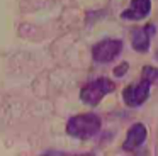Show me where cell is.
Instances as JSON below:
<instances>
[{
	"mask_svg": "<svg viewBox=\"0 0 158 156\" xmlns=\"http://www.w3.org/2000/svg\"><path fill=\"white\" fill-rule=\"evenodd\" d=\"M100 127L102 122L99 115L94 112H87V114L73 115L66 124V132L77 139H90L100 131Z\"/></svg>",
	"mask_w": 158,
	"mask_h": 156,
	"instance_id": "6da1fadb",
	"label": "cell"
},
{
	"mask_svg": "<svg viewBox=\"0 0 158 156\" xmlns=\"http://www.w3.org/2000/svg\"><path fill=\"white\" fill-rule=\"evenodd\" d=\"M151 12V0H131L129 7L123 10L121 17L124 20H143Z\"/></svg>",
	"mask_w": 158,
	"mask_h": 156,
	"instance_id": "52a82bcc",
	"label": "cell"
},
{
	"mask_svg": "<svg viewBox=\"0 0 158 156\" xmlns=\"http://www.w3.org/2000/svg\"><path fill=\"white\" fill-rule=\"evenodd\" d=\"M156 58H158V53H156Z\"/></svg>",
	"mask_w": 158,
	"mask_h": 156,
	"instance_id": "30bf717a",
	"label": "cell"
},
{
	"mask_svg": "<svg viewBox=\"0 0 158 156\" xmlns=\"http://www.w3.org/2000/svg\"><path fill=\"white\" fill-rule=\"evenodd\" d=\"M146 136H148V131L143 124H139V122L133 124L129 127V131H127L124 142H123V151L129 153V151L138 149L139 146H143V142L146 141Z\"/></svg>",
	"mask_w": 158,
	"mask_h": 156,
	"instance_id": "8992f818",
	"label": "cell"
},
{
	"mask_svg": "<svg viewBox=\"0 0 158 156\" xmlns=\"http://www.w3.org/2000/svg\"><path fill=\"white\" fill-rule=\"evenodd\" d=\"M156 34V26L155 24H146L143 27H138L133 31V37H131V44L133 49L138 53H146L150 49L151 37Z\"/></svg>",
	"mask_w": 158,
	"mask_h": 156,
	"instance_id": "5b68a950",
	"label": "cell"
},
{
	"mask_svg": "<svg viewBox=\"0 0 158 156\" xmlns=\"http://www.w3.org/2000/svg\"><path fill=\"white\" fill-rule=\"evenodd\" d=\"M141 80H146L150 85H158V68L144 66L141 71Z\"/></svg>",
	"mask_w": 158,
	"mask_h": 156,
	"instance_id": "ba28073f",
	"label": "cell"
},
{
	"mask_svg": "<svg viewBox=\"0 0 158 156\" xmlns=\"http://www.w3.org/2000/svg\"><path fill=\"white\" fill-rule=\"evenodd\" d=\"M150 88H151V85L146 80H141L138 85L126 87L123 92V102L127 107H139L150 97Z\"/></svg>",
	"mask_w": 158,
	"mask_h": 156,
	"instance_id": "277c9868",
	"label": "cell"
},
{
	"mask_svg": "<svg viewBox=\"0 0 158 156\" xmlns=\"http://www.w3.org/2000/svg\"><path fill=\"white\" fill-rule=\"evenodd\" d=\"M114 90H116V83L110 81L109 78H106V76L95 78V80L89 81L87 85L82 87V90H80V100L83 104L90 105V107H95V105H99V102L107 93H110Z\"/></svg>",
	"mask_w": 158,
	"mask_h": 156,
	"instance_id": "7a4b0ae2",
	"label": "cell"
},
{
	"mask_svg": "<svg viewBox=\"0 0 158 156\" xmlns=\"http://www.w3.org/2000/svg\"><path fill=\"white\" fill-rule=\"evenodd\" d=\"M123 51V41L121 39H104L99 41L92 47V58L95 63H110L114 61Z\"/></svg>",
	"mask_w": 158,
	"mask_h": 156,
	"instance_id": "3957f363",
	"label": "cell"
},
{
	"mask_svg": "<svg viewBox=\"0 0 158 156\" xmlns=\"http://www.w3.org/2000/svg\"><path fill=\"white\" fill-rule=\"evenodd\" d=\"M127 71V63H121L119 66L114 70V75H116L117 78H121V76H124V73Z\"/></svg>",
	"mask_w": 158,
	"mask_h": 156,
	"instance_id": "9c48e42d",
	"label": "cell"
}]
</instances>
